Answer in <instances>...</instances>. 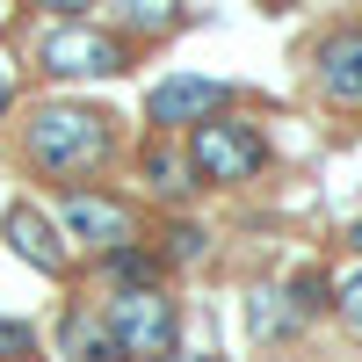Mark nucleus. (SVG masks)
Wrapping results in <instances>:
<instances>
[{"instance_id":"4","label":"nucleus","mask_w":362,"mask_h":362,"mask_svg":"<svg viewBox=\"0 0 362 362\" xmlns=\"http://www.w3.org/2000/svg\"><path fill=\"white\" fill-rule=\"evenodd\" d=\"M37 58H44L51 80H109V73L131 66V44L116 29H95V22H58Z\"/></svg>"},{"instance_id":"15","label":"nucleus","mask_w":362,"mask_h":362,"mask_svg":"<svg viewBox=\"0 0 362 362\" xmlns=\"http://www.w3.org/2000/svg\"><path fill=\"white\" fill-rule=\"evenodd\" d=\"M124 22H131V29H153V37H160V29H174L181 15H174V8H124Z\"/></svg>"},{"instance_id":"16","label":"nucleus","mask_w":362,"mask_h":362,"mask_svg":"<svg viewBox=\"0 0 362 362\" xmlns=\"http://www.w3.org/2000/svg\"><path fill=\"white\" fill-rule=\"evenodd\" d=\"M8 102H15V73L0 66V116H8Z\"/></svg>"},{"instance_id":"12","label":"nucleus","mask_w":362,"mask_h":362,"mask_svg":"<svg viewBox=\"0 0 362 362\" xmlns=\"http://www.w3.org/2000/svg\"><path fill=\"white\" fill-rule=\"evenodd\" d=\"M203 254H210V232L189 225V218H174V225H167V247H160V268H167V261H174V268H181V261H203Z\"/></svg>"},{"instance_id":"6","label":"nucleus","mask_w":362,"mask_h":362,"mask_svg":"<svg viewBox=\"0 0 362 362\" xmlns=\"http://www.w3.org/2000/svg\"><path fill=\"white\" fill-rule=\"evenodd\" d=\"M225 95H232L225 80H203V73H167L153 95H145V124H153V131H196V124H210V116L225 109Z\"/></svg>"},{"instance_id":"17","label":"nucleus","mask_w":362,"mask_h":362,"mask_svg":"<svg viewBox=\"0 0 362 362\" xmlns=\"http://www.w3.org/2000/svg\"><path fill=\"white\" fill-rule=\"evenodd\" d=\"M160 362H210V355H181V348H174V355H160Z\"/></svg>"},{"instance_id":"2","label":"nucleus","mask_w":362,"mask_h":362,"mask_svg":"<svg viewBox=\"0 0 362 362\" xmlns=\"http://www.w3.org/2000/svg\"><path fill=\"white\" fill-rule=\"evenodd\" d=\"M102 334H109L116 362H160V355H174L181 312H174L167 290H109L102 297Z\"/></svg>"},{"instance_id":"13","label":"nucleus","mask_w":362,"mask_h":362,"mask_svg":"<svg viewBox=\"0 0 362 362\" xmlns=\"http://www.w3.org/2000/svg\"><path fill=\"white\" fill-rule=\"evenodd\" d=\"M29 355H37V326L0 312V362H29Z\"/></svg>"},{"instance_id":"5","label":"nucleus","mask_w":362,"mask_h":362,"mask_svg":"<svg viewBox=\"0 0 362 362\" xmlns=\"http://www.w3.org/2000/svg\"><path fill=\"white\" fill-rule=\"evenodd\" d=\"M58 218H66L73 247L102 254V261L124 254V247H138V210L116 203V196H102V189H58Z\"/></svg>"},{"instance_id":"18","label":"nucleus","mask_w":362,"mask_h":362,"mask_svg":"<svg viewBox=\"0 0 362 362\" xmlns=\"http://www.w3.org/2000/svg\"><path fill=\"white\" fill-rule=\"evenodd\" d=\"M355 247H362V225H355Z\"/></svg>"},{"instance_id":"10","label":"nucleus","mask_w":362,"mask_h":362,"mask_svg":"<svg viewBox=\"0 0 362 362\" xmlns=\"http://www.w3.org/2000/svg\"><path fill=\"white\" fill-rule=\"evenodd\" d=\"M58 341H66L73 362H116V348H109V334H102V319H87L80 305H66V319H58Z\"/></svg>"},{"instance_id":"3","label":"nucleus","mask_w":362,"mask_h":362,"mask_svg":"<svg viewBox=\"0 0 362 362\" xmlns=\"http://www.w3.org/2000/svg\"><path fill=\"white\" fill-rule=\"evenodd\" d=\"M268 160V138L247 124V116H210V124L189 131V174L196 181H254Z\"/></svg>"},{"instance_id":"7","label":"nucleus","mask_w":362,"mask_h":362,"mask_svg":"<svg viewBox=\"0 0 362 362\" xmlns=\"http://www.w3.org/2000/svg\"><path fill=\"white\" fill-rule=\"evenodd\" d=\"M312 87H319L326 102L362 109V22H355V29H334V37H319V51H312Z\"/></svg>"},{"instance_id":"11","label":"nucleus","mask_w":362,"mask_h":362,"mask_svg":"<svg viewBox=\"0 0 362 362\" xmlns=\"http://www.w3.org/2000/svg\"><path fill=\"white\" fill-rule=\"evenodd\" d=\"M102 276H109V290H160V254L124 247V254H109V261H102Z\"/></svg>"},{"instance_id":"9","label":"nucleus","mask_w":362,"mask_h":362,"mask_svg":"<svg viewBox=\"0 0 362 362\" xmlns=\"http://www.w3.org/2000/svg\"><path fill=\"white\" fill-rule=\"evenodd\" d=\"M145 189H153L160 203H181V196L196 189L189 153H174V145H145Z\"/></svg>"},{"instance_id":"14","label":"nucleus","mask_w":362,"mask_h":362,"mask_svg":"<svg viewBox=\"0 0 362 362\" xmlns=\"http://www.w3.org/2000/svg\"><path fill=\"white\" fill-rule=\"evenodd\" d=\"M334 312L348 319V334H362V268H355V276H348V283L334 290Z\"/></svg>"},{"instance_id":"1","label":"nucleus","mask_w":362,"mask_h":362,"mask_svg":"<svg viewBox=\"0 0 362 362\" xmlns=\"http://www.w3.org/2000/svg\"><path fill=\"white\" fill-rule=\"evenodd\" d=\"M22 153H29V167H37L44 181H66V189H73L80 174H95L116 153V116L80 109V102H51V109L29 116Z\"/></svg>"},{"instance_id":"8","label":"nucleus","mask_w":362,"mask_h":362,"mask_svg":"<svg viewBox=\"0 0 362 362\" xmlns=\"http://www.w3.org/2000/svg\"><path fill=\"white\" fill-rule=\"evenodd\" d=\"M0 232H8V247L29 261V268H44V276H66V239H58V225L44 218L37 203H8V218H0Z\"/></svg>"}]
</instances>
